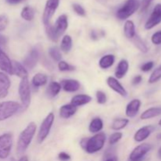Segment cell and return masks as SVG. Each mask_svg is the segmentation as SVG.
<instances>
[{"instance_id": "20", "label": "cell", "mask_w": 161, "mask_h": 161, "mask_svg": "<svg viewBox=\"0 0 161 161\" xmlns=\"http://www.w3.org/2000/svg\"><path fill=\"white\" fill-rule=\"evenodd\" d=\"M91 100H92V97L91 96L86 95V94H78L72 97V101H71V105L77 108L79 106L86 105L91 102Z\"/></svg>"}, {"instance_id": "51", "label": "cell", "mask_w": 161, "mask_h": 161, "mask_svg": "<svg viewBox=\"0 0 161 161\" xmlns=\"http://www.w3.org/2000/svg\"><path fill=\"white\" fill-rule=\"evenodd\" d=\"M159 125H160V127H161V119H160V121H159Z\"/></svg>"}, {"instance_id": "7", "label": "cell", "mask_w": 161, "mask_h": 161, "mask_svg": "<svg viewBox=\"0 0 161 161\" xmlns=\"http://www.w3.org/2000/svg\"><path fill=\"white\" fill-rule=\"evenodd\" d=\"M53 121H54V114L53 113H50L47 115V117L44 119V120L42 121L40 127H39V130L37 136L39 143H42L47 138V136L50 134V130H51Z\"/></svg>"}, {"instance_id": "13", "label": "cell", "mask_w": 161, "mask_h": 161, "mask_svg": "<svg viewBox=\"0 0 161 161\" xmlns=\"http://www.w3.org/2000/svg\"><path fill=\"white\" fill-rule=\"evenodd\" d=\"M0 69L9 75H13L12 61L6 55V53L2 50L1 47H0Z\"/></svg>"}, {"instance_id": "37", "label": "cell", "mask_w": 161, "mask_h": 161, "mask_svg": "<svg viewBox=\"0 0 161 161\" xmlns=\"http://www.w3.org/2000/svg\"><path fill=\"white\" fill-rule=\"evenodd\" d=\"M96 97H97V103L101 104V105L105 104L107 101L106 94H105L103 91H97V93H96Z\"/></svg>"}, {"instance_id": "44", "label": "cell", "mask_w": 161, "mask_h": 161, "mask_svg": "<svg viewBox=\"0 0 161 161\" xmlns=\"http://www.w3.org/2000/svg\"><path fill=\"white\" fill-rule=\"evenodd\" d=\"M142 75H136V76L134 77V79L132 80V84L133 85L139 84V83L142 82Z\"/></svg>"}, {"instance_id": "21", "label": "cell", "mask_w": 161, "mask_h": 161, "mask_svg": "<svg viewBox=\"0 0 161 161\" xmlns=\"http://www.w3.org/2000/svg\"><path fill=\"white\" fill-rule=\"evenodd\" d=\"M129 69V63L127 60H121L116 67V72H115V75L117 79H122L127 74V71Z\"/></svg>"}, {"instance_id": "50", "label": "cell", "mask_w": 161, "mask_h": 161, "mask_svg": "<svg viewBox=\"0 0 161 161\" xmlns=\"http://www.w3.org/2000/svg\"><path fill=\"white\" fill-rule=\"evenodd\" d=\"M157 138H158V139H161V134L157 135Z\"/></svg>"}, {"instance_id": "30", "label": "cell", "mask_w": 161, "mask_h": 161, "mask_svg": "<svg viewBox=\"0 0 161 161\" xmlns=\"http://www.w3.org/2000/svg\"><path fill=\"white\" fill-rule=\"evenodd\" d=\"M20 16L24 20L27 21H31L35 17V10L31 6H25L22 9Z\"/></svg>"}, {"instance_id": "28", "label": "cell", "mask_w": 161, "mask_h": 161, "mask_svg": "<svg viewBox=\"0 0 161 161\" xmlns=\"http://www.w3.org/2000/svg\"><path fill=\"white\" fill-rule=\"evenodd\" d=\"M103 128V121L101 118H94L91 120L89 125V130L91 133H97Z\"/></svg>"}, {"instance_id": "40", "label": "cell", "mask_w": 161, "mask_h": 161, "mask_svg": "<svg viewBox=\"0 0 161 161\" xmlns=\"http://www.w3.org/2000/svg\"><path fill=\"white\" fill-rule=\"evenodd\" d=\"M8 17L6 15H0V31L6 29L8 25Z\"/></svg>"}, {"instance_id": "36", "label": "cell", "mask_w": 161, "mask_h": 161, "mask_svg": "<svg viewBox=\"0 0 161 161\" xmlns=\"http://www.w3.org/2000/svg\"><path fill=\"white\" fill-rule=\"evenodd\" d=\"M123 134L121 132H115L113 133L111 136L109 137V140H108V142L110 145H115L119 141V140L122 138Z\"/></svg>"}, {"instance_id": "38", "label": "cell", "mask_w": 161, "mask_h": 161, "mask_svg": "<svg viewBox=\"0 0 161 161\" xmlns=\"http://www.w3.org/2000/svg\"><path fill=\"white\" fill-rule=\"evenodd\" d=\"M72 8H73V10L75 11L78 15L81 16V17H85V16H86V11H85L84 8L82 6H80V4L75 3V4L72 5Z\"/></svg>"}, {"instance_id": "1", "label": "cell", "mask_w": 161, "mask_h": 161, "mask_svg": "<svg viewBox=\"0 0 161 161\" xmlns=\"http://www.w3.org/2000/svg\"><path fill=\"white\" fill-rule=\"evenodd\" d=\"M69 26L68 17L65 14L59 16L53 25H50L46 26V32L47 36L53 42H58L60 36H62L67 30Z\"/></svg>"}, {"instance_id": "16", "label": "cell", "mask_w": 161, "mask_h": 161, "mask_svg": "<svg viewBox=\"0 0 161 161\" xmlns=\"http://www.w3.org/2000/svg\"><path fill=\"white\" fill-rule=\"evenodd\" d=\"M153 130L154 127H152V126H146V127H142L139 130H137L136 133L135 134L134 139L137 142H142L151 135Z\"/></svg>"}, {"instance_id": "24", "label": "cell", "mask_w": 161, "mask_h": 161, "mask_svg": "<svg viewBox=\"0 0 161 161\" xmlns=\"http://www.w3.org/2000/svg\"><path fill=\"white\" fill-rule=\"evenodd\" d=\"M47 81H48V77L47 75L42 73H37L33 76L32 80H31V83L35 88L38 89L40 86L47 84Z\"/></svg>"}, {"instance_id": "18", "label": "cell", "mask_w": 161, "mask_h": 161, "mask_svg": "<svg viewBox=\"0 0 161 161\" xmlns=\"http://www.w3.org/2000/svg\"><path fill=\"white\" fill-rule=\"evenodd\" d=\"M141 107V101L138 99H134L127 104L126 107V115L128 117H135L138 114Z\"/></svg>"}, {"instance_id": "27", "label": "cell", "mask_w": 161, "mask_h": 161, "mask_svg": "<svg viewBox=\"0 0 161 161\" xmlns=\"http://www.w3.org/2000/svg\"><path fill=\"white\" fill-rule=\"evenodd\" d=\"M115 62V56L113 54H106L102 57L99 61V66L102 69H107L113 66Z\"/></svg>"}, {"instance_id": "19", "label": "cell", "mask_w": 161, "mask_h": 161, "mask_svg": "<svg viewBox=\"0 0 161 161\" xmlns=\"http://www.w3.org/2000/svg\"><path fill=\"white\" fill-rule=\"evenodd\" d=\"M12 69H13V75H15L17 76L20 77V79L28 77V72L27 71V69L20 64V62L16 61H12Z\"/></svg>"}, {"instance_id": "33", "label": "cell", "mask_w": 161, "mask_h": 161, "mask_svg": "<svg viewBox=\"0 0 161 161\" xmlns=\"http://www.w3.org/2000/svg\"><path fill=\"white\" fill-rule=\"evenodd\" d=\"M49 54H50V58L55 61H58L59 62L60 61H61V51H60L59 49L57 47H52L49 49Z\"/></svg>"}, {"instance_id": "14", "label": "cell", "mask_w": 161, "mask_h": 161, "mask_svg": "<svg viewBox=\"0 0 161 161\" xmlns=\"http://www.w3.org/2000/svg\"><path fill=\"white\" fill-rule=\"evenodd\" d=\"M10 84V80L8 75L0 72V98H4L8 95Z\"/></svg>"}, {"instance_id": "31", "label": "cell", "mask_w": 161, "mask_h": 161, "mask_svg": "<svg viewBox=\"0 0 161 161\" xmlns=\"http://www.w3.org/2000/svg\"><path fill=\"white\" fill-rule=\"evenodd\" d=\"M129 119H124V118H119V119H116L113 121L112 124V129L114 130H119L124 129L126 126L128 124Z\"/></svg>"}, {"instance_id": "2", "label": "cell", "mask_w": 161, "mask_h": 161, "mask_svg": "<svg viewBox=\"0 0 161 161\" xmlns=\"http://www.w3.org/2000/svg\"><path fill=\"white\" fill-rule=\"evenodd\" d=\"M36 131V125L34 122H31L25 129L20 134L17 145V154H22L27 150L31 144Z\"/></svg>"}, {"instance_id": "5", "label": "cell", "mask_w": 161, "mask_h": 161, "mask_svg": "<svg viewBox=\"0 0 161 161\" xmlns=\"http://www.w3.org/2000/svg\"><path fill=\"white\" fill-rule=\"evenodd\" d=\"M18 92L21 102L22 109H27L31 103V87L28 77L21 79L19 84Z\"/></svg>"}, {"instance_id": "8", "label": "cell", "mask_w": 161, "mask_h": 161, "mask_svg": "<svg viewBox=\"0 0 161 161\" xmlns=\"http://www.w3.org/2000/svg\"><path fill=\"white\" fill-rule=\"evenodd\" d=\"M13 145V136L11 134H3L0 136V159H6L10 153Z\"/></svg>"}, {"instance_id": "34", "label": "cell", "mask_w": 161, "mask_h": 161, "mask_svg": "<svg viewBox=\"0 0 161 161\" xmlns=\"http://www.w3.org/2000/svg\"><path fill=\"white\" fill-rule=\"evenodd\" d=\"M161 79V65L156 69L151 74L150 77L149 79V83H155L158 82Z\"/></svg>"}, {"instance_id": "46", "label": "cell", "mask_w": 161, "mask_h": 161, "mask_svg": "<svg viewBox=\"0 0 161 161\" xmlns=\"http://www.w3.org/2000/svg\"><path fill=\"white\" fill-rule=\"evenodd\" d=\"M21 1L22 0H6V2H7L9 4H11V5L18 4V3H20Z\"/></svg>"}, {"instance_id": "41", "label": "cell", "mask_w": 161, "mask_h": 161, "mask_svg": "<svg viewBox=\"0 0 161 161\" xmlns=\"http://www.w3.org/2000/svg\"><path fill=\"white\" fill-rule=\"evenodd\" d=\"M154 66V62L153 61H148V62L145 63V64H143L142 65L141 67V70L142 71V72H149V71H150L151 69L153 68Z\"/></svg>"}, {"instance_id": "25", "label": "cell", "mask_w": 161, "mask_h": 161, "mask_svg": "<svg viewBox=\"0 0 161 161\" xmlns=\"http://www.w3.org/2000/svg\"><path fill=\"white\" fill-rule=\"evenodd\" d=\"M161 115V107H153L143 112L141 115L142 119H149L151 118L157 117Z\"/></svg>"}, {"instance_id": "4", "label": "cell", "mask_w": 161, "mask_h": 161, "mask_svg": "<svg viewBox=\"0 0 161 161\" xmlns=\"http://www.w3.org/2000/svg\"><path fill=\"white\" fill-rule=\"evenodd\" d=\"M140 7L139 0H127L116 12V17L119 20H126L133 15Z\"/></svg>"}, {"instance_id": "22", "label": "cell", "mask_w": 161, "mask_h": 161, "mask_svg": "<svg viewBox=\"0 0 161 161\" xmlns=\"http://www.w3.org/2000/svg\"><path fill=\"white\" fill-rule=\"evenodd\" d=\"M75 112H76V107L73 106L71 104H66L60 108L59 114L61 117L64 118V119H68L73 116Z\"/></svg>"}, {"instance_id": "3", "label": "cell", "mask_w": 161, "mask_h": 161, "mask_svg": "<svg viewBox=\"0 0 161 161\" xmlns=\"http://www.w3.org/2000/svg\"><path fill=\"white\" fill-rule=\"evenodd\" d=\"M106 136L103 132L96 134L90 138H83L80 142L82 148L88 153H94L100 151L104 147Z\"/></svg>"}, {"instance_id": "12", "label": "cell", "mask_w": 161, "mask_h": 161, "mask_svg": "<svg viewBox=\"0 0 161 161\" xmlns=\"http://www.w3.org/2000/svg\"><path fill=\"white\" fill-rule=\"evenodd\" d=\"M39 59V50L36 47L31 49L24 60V66L26 69H33Z\"/></svg>"}, {"instance_id": "45", "label": "cell", "mask_w": 161, "mask_h": 161, "mask_svg": "<svg viewBox=\"0 0 161 161\" xmlns=\"http://www.w3.org/2000/svg\"><path fill=\"white\" fill-rule=\"evenodd\" d=\"M6 42H7V39L5 36H0V47L1 46H4Z\"/></svg>"}, {"instance_id": "42", "label": "cell", "mask_w": 161, "mask_h": 161, "mask_svg": "<svg viewBox=\"0 0 161 161\" xmlns=\"http://www.w3.org/2000/svg\"><path fill=\"white\" fill-rule=\"evenodd\" d=\"M153 2V0H142V1L141 4V11L142 12H144V11L147 10L148 8L149 7V6L151 5V3Z\"/></svg>"}, {"instance_id": "17", "label": "cell", "mask_w": 161, "mask_h": 161, "mask_svg": "<svg viewBox=\"0 0 161 161\" xmlns=\"http://www.w3.org/2000/svg\"><path fill=\"white\" fill-rule=\"evenodd\" d=\"M61 86L66 92H75L80 88V83L78 80L69 79L61 80Z\"/></svg>"}, {"instance_id": "43", "label": "cell", "mask_w": 161, "mask_h": 161, "mask_svg": "<svg viewBox=\"0 0 161 161\" xmlns=\"http://www.w3.org/2000/svg\"><path fill=\"white\" fill-rule=\"evenodd\" d=\"M58 158H59V160L61 161H69L71 160L70 155L68 154L67 153H64V152L60 153L59 155H58Z\"/></svg>"}, {"instance_id": "48", "label": "cell", "mask_w": 161, "mask_h": 161, "mask_svg": "<svg viewBox=\"0 0 161 161\" xmlns=\"http://www.w3.org/2000/svg\"><path fill=\"white\" fill-rule=\"evenodd\" d=\"M105 161H117V159H116V157H110V158H108Z\"/></svg>"}, {"instance_id": "15", "label": "cell", "mask_w": 161, "mask_h": 161, "mask_svg": "<svg viewBox=\"0 0 161 161\" xmlns=\"http://www.w3.org/2000/svg\"><path fill=\"white\" fill-rule=\"evenodd\" d=\"M107 84L108 86L111 88L112 90L119 94V95L123 96V97H126L127 95V92L126 91L125 88L122 86L120 83L118 81L117 79L114 78V77L109 76L107 79Z\"/></svg>"}, {"instance_id": "29", "label": "cell", "mask_w": 161, "mask_h": 161, "mask_svg": "<svg viewBox=\"0 0 161 161\" xmlns=\"http://www.w3.org/2000/svg\"><path fill=\"white\" fill-rule=\"evenodd\" d=\"M72 47V37L69 35L64 36L61 40V50L64 53H69Z\"/></svg>"}, {"instance_id": "49", "label": "cell", "mask_w": 161, "mask_h": 161, "mask_svg": "<svg viewBox=\"0 0 161 161\" xmlns=\"http://www.w3.org/2000/svg\"><path fill=\"white\" fill-rule=\"evenodd\" d=\"M158 156L159 157H160V159L161 160V147L159 149V151H158Z\"/></svg>"}, {"instance_id": "47", "label": "cell", "mask_w": 161, "mask_h": 161, "mask_svg": "<svg viewBox=\"0 0 161 161\" xmlns=\"http://www.w3.org/2000/svg\"><path fill=\"white\" fill-rule=\"evenodd\" d=\"M18 161H28V158L27 156H23V157H21L20 158V160Z\"/></svg>"}, {"instance_id": "23", "label": "cell", "mask_w": 161, "mask_h": 161, "mask_svg": "<svg viewBox=\"0 0 161 161\" xmlns=\"http://www.w3.org/2000/svg\"><path fill=\"white\" fill-rule=\"evenodd\" d=\"M61 90V83H58V82H50V84L48 85L46 91V94H47V97L50 98H53V97H56L58 94L60 93Z\"/></svg>"}, {"instance_id": "35", "label": "cell", "mask_w": 161, "mask_h": 161, "mask_svg": "<svg viewBox=\"0 0 161 161\" xmlns=\"http://www.w3.org/2000/svg\"><path fill=\"white\" fill-rule=\"evenodd\" d=\"M58 69L61 72H69V71L75 70V67L71 64H68L66 61H60L58 62Z\"/></svg>"}, {"instance_id": "11", "label": "cell", "mask_w": 161, "mask_h": 161, "mask_svg": "<svg viewBox=\"0 0 161 161\" xmlns=\"http://www.w3.org/2000/svg\"><path fill=\"white\" fill-rule=\"evenodd\" d=\"M161 22V4L156 5L150 17L145 25L146 29H152Z\"/></svg>"}, {"instance_id": "32", "label": "cell", "mask_w": 161, "mask_h": 161, "mask_svg": "<svg viewBox=\"0 0 161 161\" xmlns=\"http://www.w3.org/2000/svg\"><path fill=\"white\" fill-rule=\"evenodd\" d=\"M132 41H133L134 44L135 45V47L138 49L142 53H147L148 52V47L146 46V44L145 43L144 41L141 39L138 36L135 35V37L132 39Z\"/></svg>"}, {"instance_id": "39", "label": "cell", "mask_w": 161, "mask_h": 161, "mask_svg": "<svg viewBox=\"0 0 161 161\" xmlns=\"http://www.w3.org/2000/svg\"><path fill=\"white\" fill-rule=\"evenodd\" d=\"M152 42L155 45H160L161 44V31H158L154 33L151 38Z\"/></svg>"}, {"instance_id": "6", "label": "cell", "mask_w": 161, "mask_h": 161, "mask_svg": "<svg viewBox=\"0 0 161 161\" xmlns=\"http://www.w3.org/2000/svg\"><path fill=\"white\" fill-rule=\"evenodd\" d=\"M21 105L16 102H0V121H3L18 113Z\"/></svg>"}, {"instance_id": "26", "label": "cell", "mask_w": 161, "mask_h": 161, "mask_svg": "<svg viewBox=\"0 0 161 161\" xmlns=\"http://www.w3.org/2000/svg\"><path fill=\"white\" fill-rule=\"evenodd\" d=\"M124 35L129 39H132L136 35L135 24L132 20H127L124 25Z\"/></svg>"}, {"instance_id": "9", "label": "cell", "mask_w": 161, "mask_h": 161, "mask_svg": "<svg viewBox=\"0 0 161 161\" xmlns=\"http://www.w3.org/2000/svg\"><path fill=\"white\" fill-rule=\"evenodd\" d=\"M60 0H47L42 14V22L45 26L50 25V22L53 16L54 15L57 9L59 6Z\"/></svg>"}, {"instance_id": "10", "label": "cell", "mask_w": 161, "mask_h": 161, "mask_svg": "<svg viewBox=\"0 0 161 161\" xmlns=\"http://www.w3.org/2000/svg\"><path fill=\"white\" fill-rule=\"evenodd\" d=\"M151 149H152V146L148 143L139 145L135 147L130 154L128 161H142L146 157V154L151 150Z\"/></svg>"}]
</instances>
